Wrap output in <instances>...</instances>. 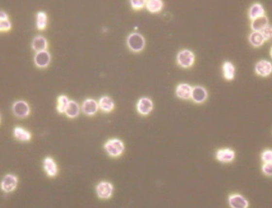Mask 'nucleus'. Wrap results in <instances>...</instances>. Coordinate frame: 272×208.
<instances>
[{
	"label": "nucleus",
	"instance_id": "0eeeda50",
	"mask_svg": "<svg viewBox=\"0 0 272 208\" xmlns=\"http://www.w3.org/2000/svg\"><path fill=\"white\" fill-rule=\"evenodd\" d=\"M153 109H154V103L153 101L148 97H142L136 103L137 112L138 114L143 116H147L151 114Z\"/></svg>",
	"mask_w": 272,
	"mask_h": 208
},
{
	"label": "nucleus",
	"instance_id": "f257e3e1",
	"mask_svg": "<svg viewBox=\"0 0 272 208\" xmlns=\"http://www.w3.org/2000/svg\"><path fill=\"white\" fill-rule=\"evenodd\" d=\"M127 48L133 53H141L146 47V39L144 36L137 32H133L127 36L126 40Z\"/></svg>",
	"mask_w": 272,
	"mask_h": 208
},
{
	"label": "nucleus",
	"instance_id": "39448f33",
	"mask_svg": "<svg viewBox=\"0 0 272 208\" xmlns=\"http://www.w3.org/2000/svg\"><path fill=\"white\" fill-rule=\"evenodd\" d=\"M12 113L18 118H25L31 114V108L27 101L17 100L12 104Z\"/></svg>",
	"mask_w": 272,
	"mask_h": 208
},
{
	"label": "nucleus",
	"instance_id": "20e7f679",
	"mask_svg": "<svg viewBox=\"0 0 272 208\" xmlns=\"http://www.w3.org/2000/svg\"><path fill=\"white\" fill-rule=\"evenodd\" d=\"M18 178L15 174L8 173L2 177L0 182V189L4 193L13 192L17 189Z\"/></svg>",
	"mask_w": 272,
	"mask_h": 208
},
{
	"label": "nucleus",
	"instance_id": "dca6fc26",
	"mask_svg": "<svg viewBox=\"0 0 272 208\" xmlns=\"http://www.w3.org/2000/svg\"><path fill=\"white\" fill-rule=\"evenodd\" d=\"M48 47V41L46 37L42 35L36 36L31 42V48L35 53L40 51L47 50Z\"/></svg>",
	"mask_w": 272,
	"mask_h": 208
},
{
	"label": "nucleus",
	"instance_id": "412c9836",
	"mask_svg": "<svg viewBox=\"0 0 272 208\" xmlns=\"http://www.w3.org/2000/svg\"><path fill=\"white\" fill-rule=\"evenodd\" d=\"M248 42L254 48L261 47L266 42L261 32L259 31H253L248 35Z\"/></svg>",
	"mask_w": 272,
	"mask_h": 208
},
{
	"label": "nucleus",
	"instance_id": "c85d7f7f",
	"mask_svg": "<svg viewBox=\"0 0 272 208\" xmlns=\"http://www.w3.org/2000/svg\"><path fill=\"white\" fill-rule=\"evenodd\" d=\"M260 32L263 34L266 42L272 40V25H271L270 23L267 27H264Z\"/></svg>",
	"mask_w": 272,
	"mask_h": 208
},
{
	"label": "nucleus",
	"instance_id": "b1692460",
	"mask_svg": "<svg viewBox=\"0 0 272 208\" xmlns=\"http://www.w3.org/2000/svg\"><path fill=\"white\" fill-rule=\"evenodd\" d=\"M80 112H81V108L78 103L74 100H69L65 114L68 118H75L79 116Z\"/></svg>",
	"mask_w": 272,
	"mask_h": 208
},
{
	"label": "nucleus",
	"instance_id": "5701e85b",
	"mask_svg": "<svg viewBox=\"0 0 272 208\" xmlns=\"http://www.w3.org/2000/svg\"><path fill=\"white\" fill-rule=\"evenodd\" d=\"M269 24V19L266 16H262L255 19L251 20V29L253 31H260L264 27H267Z\"/></svg>",
	"mask_w": 272,
	"mask_h": 208
},
{
	"label": "nucleus",
	"instance_id": "c756f323",
	"mask_svg": "<svg viewBox=\"0 0 272 208\" xmlns=\"http://www.w3.org/2000/svg\"><path fill=\"white\" fill-rule=\"evenodd\" d=\"M262 173L267 176H272V162L263 163L261 167Z\"/></svg>",
	"mask_w": 272,
	"mask_h": 208
},
{
	"label": "nucleus",
	"instance_id": "9d476101",
	"mask_svg": "<svg viewBox=\"0 0 272 208\" xmlns=\"http://www.w3.org/2000/svg\"><path fill=\"white\" fill-rule=\"evenodd\" d=\"M34 62L36 67L46 68L51 64V55L48 50L37 52L34 56Z\"/></svg>",
	"mask_w": 272,
	"mask_h": 208
},
{
	"label": "nucleus",
	"instance_id": "ddd939ff",
	"mask_svg": "<svg viewBox=\"0 0 272 208\" xmlns=\"http://www.w3.org/2000/svg\"><path fill=\"white\" fill-rule=\"evenodd\" d=\"M99 104L97 100L94 99H85L82 105V111L84 114L88 115V116H93L97 114L99 111Z\"/></svg>",
	"mask_w": 272,
	"mask_h": 208
},
{
	"label": "nucleus",
	"instance_id": "4468645a",
	"mask_svg": "<svg viewBox=\"0 0 272 208\" xmlns=\"http://www.w3.org/2000/svg\"><path fill=\"white\" fill-rule=\"evenodd\" d=\"M192 90H193V87L189 83H179L176 87V96L182 100H189V99H191Z\"/></svg>",
	"mask_w": 272,
	"mask_h": 208
},
{
	"label": "nucleus",
	"instance_id": "7c9ffc66",
	"mask_svg": "<svg viewBox=\"0 0 272 208\" xmlns=\"http://www.w3.org/2000/svg\"><path fill=\"white\" fill-rule=\"evenodd\" d=\"M12 27L11 21L9 19L0 21V32H7L10 31Z\"/></svg>",
	"mask_w": 272,
	"mask_h": 208
},
{
	"label": "nucleus",
	"instance_id": "1a4fd4ad",
	"mask_svg": "<svg viewBox=\"0 0 272 208\" xmlns=\"http://www.w3.org/2000/svg\"><path fill=\"white\" fill-rule=\"evenodd\" d=\"M255 73L261 77H270L272 74V63L268 60H260L255 65Z\"/></svg>",
	"mask_w": 272,
	"mask_h": 208
},
{
	"label": "nucleus",
	"instance_id": "bb28decb",
	"mask_svg": "<svg viewBox=\"0 0 272 208\" xmlns=\"http://www.w3.org/2000/svg\"><path fill=\"white\" fill-rule=\"evenodd\" d=\"M147 0H129L132 9L138 11L145 8Z\"/></svg>",
	"mask_w": 272,
	"mask_h": 208
},
{
	"label": "nucleus",
	"instance_id": "f3484780",
	"mask_svg": "<svg viewBox=\"0 0 272 208\" xmlns=\"http://www.w3.org/2000/svg\"><path fill=\"white\" fill-rule=\"evenodd\" d=\"M13 136L16 140L22 142V143L30 142L32 138V134L31 132L22 127H16L14 128Z\"/></svg>",
	"mask_w": 272,
	"mask_h": 208
},
{
	"label": "nucleus",
	"instance_id": "cd10ccee",
	"mask_svg": "<svg viewBox=\"0 0 272 208\" xmlns=\"http://www.w3.org/2000/svg\"><path fill=\"white\" fill-rule=\"evenodd\" d=\"M260 158H261L262 162L263 163L272 162V149H264L261 153Z\"/></svg>",
	"mask_w": 272,
	"mask_h": 208
},
{
	"label": "nucleus",
	"instance_id": "f8f14e48",
	"mask_svg": "<svg viewBox=\"0 0 272 208\" xmlns=\"http://www.w3.org/2000/svg\"><path fill=\"white\" fill-rule=\"evenodd\" d=\"M215 158L219 162L228 164L233 162V160H235L236 153L230 148L220 149L216 152Z\"/></svg>",
	"mask_w": 272,
	"mask_h": 208
},
{
	"label": "nucleus",
	"instance_id": "9b49d317",
	"mask_svg": "<svg viewBox=\"0 0 272 208\" xmlns=\"http://www.w3.org/2000/svg\"><path fill=\"white\" fill-rule=\"evenodd\" d=\"M208 96V91L203 86L196 85L193 87L191 99L193 100V103L202 104L207 100Z\"/></svg>",
	"mask_w": 272,
	"mask_h": 208
},
{
	"label": "nucleus",
	"instance_id": "72a5a7b5",
	"mask_svg": "<svg viewBox=\"0 0 272 208\" xmlns=\"http://www.w3.org/2000/svg\"><path fill=\"white\" fill-rule=\"evenodd\" d=\"M1 120H2V116H1V114H0V123H1Z\"/></svg>",
	"mask_w": 272,
	"mask_h": 208
},
{
	"label": "nucleus",
	"instance_id": "473e14b6",
	"mask_svg": "<svg viewBox=\"0 0 272 208\" xmlns=\"http://www.w3.org/2000/svg\"><path fill=\"white\" fill-rule=\"evenodd\" d=\"M270 56L271 57H272V48H271L270 49Z\"/></svg>",
	"mask_w": 272,
	"mask_h": 208
},
{
	"label": "nucleus",
	"instance_id": "6e6552de",
	"mask_svg": "<svg viewBox=\"0 0 272 208\" xmlns=\"http://www.w3.org/2000/svg\"><path fill=\"white\" fill-rule=\"evenodd\" d=\"M228 204L231 208H248L249 202L248 199L239 193H233L228 198Z\"/></svg>",
	"mask_w": 272,
	"mask_h": 208
},
{
	"label": "nucleus",
	"instance_id": "2eb2a0df",
	"mask_svg": "<svg viewBox=\"0 0 272 208\" xmlns=\"http://www.w3.org/2000/svg\"><path fill=\"white\" fill-rule=\"evenodd\" d=\"M43 169L49 177H55L58 173V167L54 159L51 157H46L43 160Z\"/></svg>",
	"mask_w": 272,
	"mask_h": 208
},
{
	"label": "nucleus",
	"instance_id": "aec40b11",
	"mask_svg": "<svg viewBox=\"0 0 272 208\" xmlns=\"http://www.w3.org/2000/svg\"><path fill=\"white\" fill-rule=\"evenodd\" d=\"M98 104H99L100 109L105 113H110L115 109L114 101L108 96H101L98 101Z\"/></svg>",
	"mask_w": 272,
	"mask_h": 208
},
{
	"label": "nucleus",
	"instance_id": "a878e982",
	"mask_svg": "<svg viewBox=\"0 0 272 208\" xmlns=\"http://www.w3.org/2000/svg\"><path fill=\"white\" fill-rule=\"evenodd\" d=\"M69 103V99L66 95H61L57 97V111L59 114H65L66 108Z\"/></svg>",
	"mask_w": 272,
	"mask_h": 208
},
{
	"label": "nucleus",
	"instance_id": "4be33fe9",
	"mask_svg": "<svg viewBox=\"0 0 272 208\" xmlns=\"http://www.w3.org/2000/svg\"><path fill=\"white\" fill-rule=\"evenodd\" d=\"M164 2L163 0H147L146 8L150 13L158 14L163 11Z\"/></svg>",
	"mask_w": 272,
	"mask_h": 208
},
{
	"label": "nucleus",
	"instance_id": "7ed1b4c3",
	"mask_svg": "<svg viewBox=\"0 0 272 208\" xmlns=\"http://www.w3.org/2000/svg\"><path fill=\"white\" fill-rule=\"evenodd\" d=\"M195 60L194 53L187 48L179 51L176 56V62L178 64V65L185 69L192 68L195 63Z\"/></svg>",
	"mask_w": 272,
	"mask_h": 208
},
{
	"label": "nucleus",
	"instance_id": "423d86ee",
	"mask_svg": "<svg viewBox=\"0 0 272 208\" xmlns=\"http://www.w3.org/2000/svg\"><path fill=\"white\" fill-rule=\"evenodd\" d=\"M114 187L108 181H101L96 186V192L100 199H108L112 197Z\"/></svg>",
	"mask_w": 272,
	"mask_h": 208
},
{
	"label": "nucleus",
	"instance_id": "2f4dec72",
	"mask_svg": "<svg viewBox=\"0 0 272 208\" xmlns=\"http://www.w3.org/2000/svg\"><path fill=\"white\" fill-rule=\"evenodd\" d=\"M9 19V16L5 11H0V21Z\"/></svg>",
	"mask_w": 272,
	"mask_h": 208
},
{
	"label": "nucleus",
	"instance_id": "6ab92c4d",
	"mask_svg": "<svg viewBox=\"0 0 272 208\" xmlns=\"http://www.w3.org/2000/svg\"><path fill=\"white\" fill-rule=\"evenodd\" d=\"M222 73L224 79L228 81H232L235 79V65L231 62H224L222 64Z\"/></svg>",
	"mask_w": 272,
	"mask_h": 208
},
{
	"label": "nucleus",
	"instance_id": "393cba45",
	"mask_svg": "<svg viewBox=\"0 0 272 208\" xmlns=\"http://www.w3.org/2000/svg\"><path fill=\"white\" fill-rule=\"evenodd\" d=\"M48 26V16L44 11H38L36 15V27L38 31H45Z\"/></svg>",
	"mask_w": 272,
	"mask_h": 208
},
{
	"label": "nucleus",
	"instance_id": "f03ea898",
	"mask_svg": "<svg viewBox=\"0 0 272 208\" xmlns=\"http://www.w3.org/2000/svg\"><path fill=\"white\" fill-rule=\"evenodd\" d=\"M103 149L111 158H116L120 157L123 154L125 145L123 141L120 139L112 138L106 142L105 144L103 145Z\"/></svg>",
	"mask_w": 272,
	"mask_h": 208
},
{
	"label": "nucleus",
	"instance_id": "a211bd4d",
	"mask_svg": "<svg viewBox=\"0 0 272 208\" xmlns=\"http://www.w3.org/2000/svg\"><path fill=\"white\" fill-rule=\"evenodd\" d=\"M265 14L266 11L264 7L259 2L253 3L249 7L248 11V18H250L251 20L255 19V18H259L262 16H266Z\"/></svg>",
	"mask_w": 272,
	"mask_h": 208
}]
</instances>
